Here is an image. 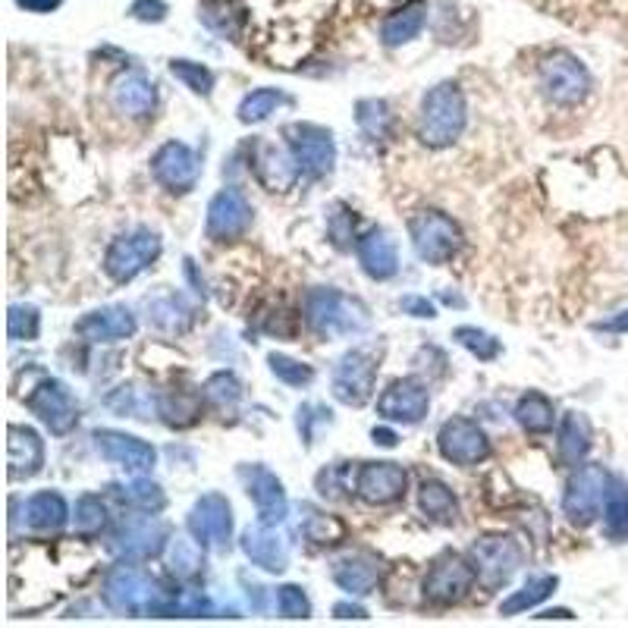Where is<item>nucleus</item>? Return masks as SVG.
I'll use <instances>...</instances> for the list:
<instances>
[{
    "label": "nucleus",
    "instance_id": "2f4dec72",
    "mask_svg": "<svg viewBox=\"0 0 628 628\" xmlns=\"http://www.w3.org/2000/svg\"><path fill=\"white\" fill-rule=\"evenodd\" d=\"M427 23V7L425 3H412L400 13H390L383 25H380V38L387 48H400V45H408L422 35V28Z\"/></svg>",
    "mask_w": 628,
    "mask_h": 628
},
{
    "label": "nucleus",
    "instance_id": "412c9836",
    "mask_svg": "<svg viewBox=\"0 0 628 628\" xmlns=\"http://www.w3.org/2000/svg\"><path fill=\"white\" fill-rule=\"evenodd\" d=\"M251 174L268 189V192H289L299 182L301 167L289 145H274V142H258L251 149Z\"/></svg>",
    "mask_w": 628,
    "mask_h": 628
},
{
    "label": "nucleus",
    "instance_id": "a878e982",
    "mask_svg": "<svg viewBox=\"0 0 628 628\" xmlns=\"http://www.w3.org/2000/svg\"><path fill=\"white\" fill-rule=\"evenodd\" d=\"M7 462H10V477L25 481L35 477L45 469V440L38 437V430L25 425H10L7 430Z\"/></svg>",
    "mask_w": 628,
    "mask_h": 628
},
{
    "label": "nucleus",
    "instance_id": "8fccbe9b",
    "mask_svg": "<svg viewBox=\"0 0 628 628\" xmlns=\"http://www.w3.org/2000/svg\"><path fill=\"white\" fill-rule=\"evenodd\" d=\"M268 365H271V375L280 380V383H286V387H308L311 380H315V368L308 365V362H299V358H289V355H283V352H271L268 355Z\"/></svg>",
    "mask_w": 628,
    "mask_h": 628
},
{
    "label": "nucleus",
    "instance_id": "4d7b16f0",
    "mask_svg": "<svg viewBox=\"0 0 628 628\" xmlns=\"http://www.w3.org/2000/svg\"><path fill=\"white\" fill-rule=\"evenodd\" d=\"M333 616H336V619H368V609L358 606V603H336V606H333Z\"/></svg>",
    "mask_w": 628,
    "mask_h": 628
},
{
    "label": "nucleus",
    "instance_id": "f8f14e48",
    "mask_svg": "<svg viewBox=\"0 0 628 628\" xmlns=\"http://www.w3.org/2000/svg\"><path fill=\"white\" fill-rule=\"evenodd\" d=\"M186 528L204 550H226L233 541V506L224 494H201L189 509Z\"/></svg>",
    "mask_w": 628,
    "mask_h": 628
},
{
    "label": "nucleus",
    "instance_id": "a18cd8bd",
    "mask_svg": "<svg viewBox=\"0 0 628 628\" xmlns=\"http://www.w3.org/2000/svg\"><path fill=\"white\" fill-rule=\"evenodd\" d=\"M73 525L82 537H98L104 528L110 525V516H107V506L95 494H85L75 500L73 509Z\"/></svg>",
    "mask_w": 628,
    "mask_h": 628
},
{
    "label": "nucleus",
    "instance_id": "864d4df0",
    "mask_svg": "<svg viewBox=\"0 0 628 628\" xmlns=\"http://www.w3.org/2000/svg\"><path fill=\"white\" fill-rule=\"evenodd\" d=\"M355 233V217H352L346 208H340V214H330V239L336 249H346Z\"/></svg>",
    "mask_w": 628,
    "mask_h": 628
},
{
    "label": "nucleus",
    "instance_id": "7c9ffc66",
    "mask_svg": "<svg viewBox=\"0 0 628 628\" xmlns=\"http://www.w3.org/2000/svg\"><path fill=\"white\" fill-rule=\"evenodd\" d=\"M591 440H594V430L584 412H569L562 415V425H559V440H556V452H559V462L578 469L588 452H591Z\"/></svg>",
    "mask_w": 628,
    "mask_h": 628
},
{
    "label": "nucleus",
    "instance_id": "f257e3e1",
    "mask_svg": "<svg viewBox=\"0 0 628 628\" xmlns=\"http://www.w3.org/2000/svg\"><path fill=\"white\" fill-rule=\"evenodd\" d=\"M100 597L123 616H174L176 606L174 591H167L151 572L132 562H120L107 572Z\"/></svg>",
    "mask_w": 628,
    "mask_h": 628
},
{
    "label": "nucleus",
    "instance_id": "a19ab883",
    "mask_svg": "<svg viewBox=\"0 0 628 628\" xmlns=\"http://www.w3.org/2000/svg\"><path fill=\"white\" fill-rule=\"evenodd\" d=\"M603 528L613 541L628 537V484L626 481H609V494L603 502Z\"/></svg>",
    "mask_w": 628,
    "mask_h": 628
},
{
    "label": "nucleus",
    "instance_id": "393cba45",
    "mask_svg": "<svg viewBox=\"0 0 628 628\" xmlns=\"http://www.w3.org/2000/svg\"><path fill=\"white\" fill-rule=\"evenodd\" d=\"M239 547L249 556L251 566H258L264 572H286V566H289V547L276 525L254 522L242 531Z\"/></svg>",
    "mask_w": 628,
    "mask_h": 628
},
{
    "label": "nucleus",
    "instance_id": "1a4fd4ad",
    "mask_svg": "<svg viewBox=\"0 0 628 628\" xmlns=\"http://www.w3.org/2000/svg\"><path fill=\"white\" fill-rule=\"evenodd\" d=\"M522 544L509 534H484L469 547V559L475 566L477 581L487 588H500L522 566Z\"/></svg>",
    "mask_w": 628,
    "mask_h": 628
},
{
    "label": "nucleus",
    "instance_id": "c85d7f7f",
    "mask_svg": "<svg viewBox=\"0 0 628 628\" xmlns=\"http://www.w3.org/2000/svg\"><path fill=\"white\" fill-rule=\"evenodd\" d=\"M145 311H149L151 324L167 330V333H186L195 324V308L170 289H157L154 296H149Z\"/></svg>",
    "mask_w": 628,
    "mask_h": 628
},
{
    "label": "nucleus",
    "instance_id": "13d9d810",
    "mask_svg": "<svg viewBox=\"0 0 628 628\" xmlns=\"http://www.w3.org/2000/svg\"><path fill=\"white\" fill-rule=\"evenodd\" d=\"M25 13H54L63 0H16Z\"/></svg>",
    "mask_w": 628,
    "mask_h": 628
},
{
    "label": "nucleus",
    "instance_id": "6e6552de",
    "mask_svg": "<svg viewBox=\"0 0 628 628\" xmlns=\"http://www.w3.org/2000/svg\"><path fill=\"white\" fill-rule=\"evenodd\" d=\"M609 481L613 477L606 475L603 465H578L572 472L566 494H562V512L572 525H591L601 516L606 494H609Z\"/></svg>",
    "mask_w": 628,
    "mask_h": 628
},
{
    "label": "nucleus",
    "instance_id": "f03ea898",
    "mask_svg": "<svg viewBox=\"0 0 628 628\" xmlns=\"http://www.w3.org/2000/svg\"><path fill=\"white\" fill-rule=\"evenodd\" d=\"M469 123V104L455 82H440L434 85L422 100L418 114V139L427 149L440 151L450 149L452 142L462 139Z\"/></svg>",
    "mask_w": 628,
    "mask_h": 628
},
{
    "label": "nucleus",
    "instance_id": "58836bf2",
    "mask_svg": "<svg viewBox=\"0 0 628 628\" xmlns=\"http://www.w3.org/2000/svg\"><path fill=\"white\" fill-rule=\"evenodd\" d=\"M516 422L528 434H547L556 422V408L544 393H525L516 402Z\"/></svg>",
    "mask_w": 628,
    "mask_h": 628
},
{
    "label": "nucleus",
    "instance_id": "de8ad7c7",
    "mask_svg": "<svg viewBox=\"0 0 628 628\" xmlns=\"http://www.w3.org/2000/svg\"><path fill=\"white\" fill-rule=\"evenodd\" d=\"M204 400L211 402L214 408H233L236 402L242 400V383L233 371H217L204 380Z\"/></svg>",
    "mask_w": 628,
    "mask_h": 628
},
{
    "label": "nucleus",
    "instance_id": "bf43d9fd",
    "mask_svg": "<svg viewBox=\"0 0 628 628\" xmlns=\"http://www.w3.org/2000/svg\"><path fill=\"white\" fill-rule=\"evenodd\" d=\"M597 330H609V333H628V308L626 311H619V315H613V318H606L597 324Z\"/></svg>",
    "mask_w": 628,
    "mask_h": 628
},
{
    "label": "nucleus",
    "instance_id": "39448f33",
    "mask_svg": "<svg viewBox=\"0 0 628 628\" xmlns=\"http://www.w3.org/2000/svg\"><path fill=\"white\" fill-rule=\"evenodd\" d=\"M161 236L154 229H132L117 236L104 251V274L114 283H132L161 258Z\"/></svg>",
    "mask_w": 628,
    "mask_h": 628
},
{
    "label": "nucleus",
    "instance_id": "a211bd4d",
    "mask_svg": "<svg viewBox=\"0 0 628 628\" xmlns=\"http://www.w3.org/2000/svg\"><path fill=\"white\" fill-rule=\"evenodd\" d=\"M239 477L246 484V494L258 509V522L264 525H283L289 516V500L283 481L268 469V465H246L239 469Z\"/></svg>",
    "mask_w": 628,
    "mask_h": 628
},
{
    "label": "nucleus",
    "instance_id": "e433bc0d",
    "mask_svg": "<svg viewBox=\"0 0 628 628\" xmlns=\"http://www.w3.org/2000/svg\"><path fill=\"white\" fill-rule=\"evenodd\" d=\"M107 405L120 412L123 418H139V422H151L154 415H161V396H151L149 390H139V387H120L117 393L107 396Z\"/></svg>",
    "mask_w": 628,
    "mask_h": 628
},
{
    "label": "nucleus",
    "instance_id": "6e6d98bb",
    "mask_svg": "<svg viewBox=\"0 0 628 628\" xmlns=\"http://www.w3.org/2000/svg\"><path fill=\"white\" fill-rule=\"evenodd\" d=\"M400 308L405 315H412V318H437V308H434V301H427L425 296H402Z\"/></svg>",
    "mask_w": 628,
    "mask_h": 628
},
{
    "label": "nucleus",
    "instance_id": "052dcab7",
    "mask_svg": "<svg viewBox=\"0 0 628 628\" xmlns=\"http://www.w3.org/2000/svg\"><path fill=\"white\" fill-rule=\"evenodd\" d=\"M371 437H375L377 447H387V450H393V447L400 443V437H396L390 427H375V430H371Z\"/></svg>",
    "mask_w": 628,
    "mask_h": 628
},
{
    "label": "nucleus",
    "instance_id": "c756f323",
    "mask_svg": "<svg viewBox=\"0 0 628 628\" xmlns=\"http://www.w3.org/2000/svg\"><path fill=\"white\" fill-rule=\"evenodd\" d=\"M70 522V506L57 490H38L25 500V525L38 534H57Z\"/></svg>",
    "mask_w": 628,
    "mask_h": 628
},
{
    "label": "nucleus",
    "instance_id": "09e8293b",
    "mask_svg": "<svg viewBox=\"0 0 628 628\" xmlns=\"http://www.w3.org/2000/svg\"><path fill=\"white\" fill-rule=\"evenodd\" d=\"M7 333L13 343H32L42 333V315L35 305H10L7 315Z\"/></svg>",
    "mask_w": 628,
    "mask_h": 628
},
{
    "label": "nucleus",
    "instance_id": "2eb2a0df",
    "mask_svg": "<svg viewBox=\"0 0 628 628\" xmlns=\"http://www.w3.org/2000/svg\"><path fill=\"white\" fill-rule=\"evenodd\" d=\"M151 174H154V179H157L167 192L186 195V192H192V189L199 186L201 157L189 149L186 142L170 139V142H164L161 149L154 151V157H151Z\"/></svg>",
    "mask_w": 628,
    "mask_h": 628
},
{
    "label": "nucleus",
    "instance_id": "c03bdc74",
    "mask_svg": "<svg viewBox=\"0 0 628 628\" xmlns=\"http://www.w3.org/2000/svg\"><path fill=\"white\" fill-rule=\"evenodd\" d=\"M201 547L195 537H174L170 541V572L182 581H192L201 576L204 559H201Z\"/></svg>",
    "mask_w": 628,
    "mask_h": 628
},
{
    "label": "nucleus",
    "instance_id": "37998d69",
    "mask_svg": "<svg viewBox=\"0 0 628 628\" xmlns=\"http://www.w3.org/2000/svg\"><path fill=\"white\" fill-rule=\"evenodd\" d=\"M289 104V98L280 88H254L246 98L239 100V120L246 126L264 123L271 114H276V107Z\"/></svg>",
    "mask_w": 628,
    "mask_h": 628
},
{
    "label": "nucleus",
    "instance_id": "423d86ee",
    "mask_svg": "<svg viewBox=\"0 0 628 628\" xmlns=\"http://www.w3.org/2000/svg\"><path fill=\"white\" fill-rule=\"evenodd\" d=\"M408 236L412 249L425 264H447L465 246L459 224L440 211H418L408 221Z\"/></svg>",
    "mask_w": 628,
    "mask_h": 628
},
{
    "label": "nucleus",
    "instance_id": "ea45409f",
    "mask_svg": "<svg viewBox=\"0 0 628 628\" xmlns=\"http://www.w3.org/2000/svg\"><path fill=\"white\" fill-rule=\"evenodd\" d=\"M301 525L299 531L311 541V544H321V547H330V544H340L346 541V525L336 519V516H327V512H318L311 506H301Z\"/></svg>",
    "mask_w": 628,
    "mask_h": 628
},
{
    "label": "nucleus",
    "instance_id": "4be33fe9",
    "mask_svg": "<svg viewBox=\"0 0 628 628\" xmlns=\"http://www.w3.org/2000/svg\"><path fill=\"white\" fill-rule=\"evenodd\" d=\"M408 475L400 462H365L355 475V494L368 506H390L405 497Z\"/></svg>",
    "mask_w": 628,
    "mask_h": 628
},
{
    "label": "nucleus",
    "instance_id": "cd10ccee",
    "mask_svg": "<svg viewBox=\"0 0 628 628\" xmlns=\"http://www.w3.org/2000/svg\"><path fill=\"white\" fill-rule=\"evenodd\" d=\"M333 581L346 591V594H355V597H365L371 594L380 581V566H377L375 556L368 553H346L333 562L330 569Z\"/></svg>",
    "mask_w": 628,
    "mask_h": 628
},
{
    "label": "nucleus",
    "instance_id": "49530a36",
    "mask_svg": "<svg viewBox=\"0 0 628 628\" xmlns=\"http://www.w3.org/2000/svg\"><path fill=\"white\" fill-rule=\"evenodd\" d=\"M170 75L179 79L192 95H201V98H208L211 92H214V73L204 67V63H195V60H170Z\"/></svg>",
    "mask_w": 628,
    "mask_h": 628
},
{
    "label": "nucleus",
    "instance_id": "4c0bfd02",
    "mask_svg": "<svg viewBox=\"0 0 628 628\" xmlns=\"http://www.w3.org/2000/svg\"><path fill=\"white\" fill-rule=\"evenodd\" d=\"M114 490H117L120 502H126V506L135 509V512H161V509L167 506V497H164L161 484L145 475H135L129 484L114 487Z\"/></svg>",
    "mask_w": 628,
    "mask_h": 628
},
{
    "label": "nucleus",
    "instance_id": "7ed1b4c3",
    "mask_svg": "<svg viewBox=\"0 0 628 628\" xmlns=\"http://www.w3.org/2000/svg\"><path fill=\"white\" fill-rule=\"evenodd\" d=\"M305 321L321 336H352L371 324L368 308L340 289H311L305 299Z\"/></svg>",
    "mask_w": 628,
    "mask_h": 628
},
{
    "label": "nucleus",
    "instance_id": "bb28decb",
    "mask_svg": "<svg viewBox=\"0 0 628 628\" xmlns=\"http://www.w3.org/2000/svg\"><path fill=\"white\" fill-rule=\"evenodd\" d=\"M358 264L371 280H390L400 274V251L387 229H371L358 239Z\"/></svg>",
    "mask_w": 628,
    "mask_h": 628
},
{
    "label": "nucleus",
    "instance_id": "72a5a7b5",
    "mask_svg": "<svg viewBox=\"0 0 628 628\" xmlns=\"http://www.w3.org/2000/svg\"><path fill=\"white\" fill-rule=\"evenodd\" d=\"M418 506H422V512H425L427 519H434V522H455V516H459L455 494H452L443 481H437V477L422 481V487H418Z\"/></svg>",
    "mask_w": 628,
    "mask_h": 628
},
{
    "label": "nucleus",
    "instance_id": "603ef678",
    "mask_svg": "<svg viewBox=\"0 0 628 628\" xmlns=\"http://www.w3.org/2000/svg\"><path fill=\"white\" fill-rule=\"evenodd\" d=\"M276 613L283 619H308L311 616V601L299 584H280L276 588Z\"/></svg>",
    "mask_w": 628,
    "mask_h": 628
},
{
    "label": "nucleus",
    "instance_id": "9d476101",
    "mask_svg": "<svg viewBox=\"0 0 628 628\" xmlns=\"http://www.w3.org/2000/svg\"><path fill=\"white\" fill-rule=\"evenodd\" d=\"M283 139L289 151L296 154L301 174L311 179H321L333 170L336 164V142L333 132L318 123H289L283 129Z\"/></svg>",
    "mask_w": 628,
    "mask_h": 628
},
{
    "label": "nucleus",
    "instance_id": "0eeeda50",
    "mask_svg": "<svg viewBox=\"0 0 628 628\" xmlns=\"http://www.w3.org/2000/svg\"><path fill=\"white\" fill-rule=\"evenodd\" d=\"M537 79H541V88L544 95L559 104V107H576L581 100L588 98L591 92V73L588 67L578 60L576 54L569 50H553L541 60L537 67Z\"/></svg>",
    "mask_w": 628,
    "mask_h": 628
},
{
    "label": "nucleus",
    "instance_id": "c9c22d12",
    "mask_svg": "<svg viewBox=\"0 0 628 628\" xmlns=\"http://www.w3.org/2000/svg\"><path fill=\"white\" fill-rule=\"evenodd\" d=\"M161 418L170 427H192L201 418V396L192 390H170L161 393Z\"/></svg>",
    "mask_w": 628,
    "mask_h": 628
},
{
    "label": "nucleus",
    "instance_id": "aec40b11",
    "mask_svg": "<svg viewBox=\"0 0 628 628\" xmlns=\"http://www.w3.org/2000/svg\"><path fill=\"white\" fill-rule=\"evenodd\" d=\"M95 450L100 459H107L110 465H120L129 475H149L157 462V450L145 443L142 437H132L123 430H95Z\"/></svg>",
    "mask_w": 628,
    "mask_h": 628
},
{
    "label": "nucleus",
    "instance_id": "473e14b6",
    "mask_svg": "<svg viewBox=\"0 0 628 628\" xmlns=\"http://www.w3.org/2000/svg\"><path fill=\"white\" fill-rule=\"evenodd\" d=\"M199 20L208 25L214 35L229 38V42H236V38H239L242 23H246L242 7H236L233 0H204V3L199 7Z\"/></svg>",
    "mask_w": 628,
    "mask_h": 628
},
{
    "label": "nucleus",
    "instance_id": "79ce46f5",
    "mask_svg": "<svg viewBox=\"0 0 628 628\" xmlns=\"http://www.w3.org/2000/svg\"><path fill=\"white\" fill-rule=\"evenodd\" d=\"M355 123L362 126V132L368 139H387L390 129H393V114H390V104L380 98H362L355 104Z\"/></svg>",
    "mask_w": 628,
    "mask_h": 628
},
{
    "label": "nucleus",
    "instance_id": "3c124183",
    "mask_svg": "<svg viewBox=\"0 0 628 628\" xmlns=\"http://www.w3.org/2000/svg\"><path fill=\"white\" fill-rule=\"evenodd\" d=\"M452 340L475 355L477 362H494L500 355V340H494L490 333L477 330V327H455L452 330Z\"/></svg>",
    "mask_w": 628,
    "mask_h": 628
},
{
    "label": "nucleus",
    "instance_id": "6ab92c4d",
    "mask_svg": "<svg viewBox=\"0 0 628 628\" xmlns=\"http://www.w3.org/2000/svg\"><path fill=\"white\" fill-rule=\"evenodd\" d=\"M427 408H430V393L415 377L393 380L377 400V415L383 422H396V425H418L427 415Z\"/></svg>",
    "mask_w": 628,
    "mask_h": 628
},
{
    "label": "nucleus",
    "instance_id": "f704fd0d",
    "mask_svg": "<svg viewBox=\"0 0 628 628\" xmlns=\"http://www.w3.org/2000/svg\"><path fill=\"white\" fill-rule=\"evenodd\" d=\"M556 584H559V578L556 576H531L519 591H512V594L500 603V616H519V613H525V609H534L537 603H544L550 597L553 591H556Z\"/></svg>",
    "mask_w": 628,
    "mask_h": 628
},
{
    "label": "nucleus",
    "instance_id": "5701e85b",
    "mask_svg": "<svg viewBox=\"0 0 628 628\" xmlns=\"http://www.w3.org/2000/svg\"><path fill=\"white\" fill-rule=\"evenodd\" d=\"M73 330L79 340L104 346V343L132 340L135 330H139V321H135V315L126 305H104V308H95V311L82 315Z\"/></svg>",
    "mask_w": 628,
    "mask_h": 628
},
{
    "label": "nucleus",
    "instance_id": "b1692460",
    "mask_svg": "<svg viewBox=\"0 0 628 628\" xmlns=\"http://www.w3.org/2000/svg\"><path fill=\"white\" fill-rule=\"evenodd\" d=\"M110 104L117 114H123L129 120H145L157 107V85L142 70H129V73L114 79Z\"/></svg>",
    "mask_w": 628,
    "mask_h": 628
},
{
    "label": "nucleus",
    "instance_id": "f3484780",
    "mask_svg": "<svg viewBox=\"0 0 628 628\" xmlns=\"http://www.w3.org/2000/svg\"><path fill=\"white\" fill-rule=\"evenodd\" d=\"M251 226V204L239 189H221L211 204H208V217H204V233L214 242H233L239 236H246Z\"/></svg>",
    "mask_w": 628,
    "mask_h": 628
},
{
    "label": "nucleus",
    "instance_id": "5fc2aeb1",
    "mask_svg": "<svg viewBox=\"0 0 628 628\" xmlns=\"http://www.w3.org/2000/svg\"><path fill=\"white\" fill-rule=\"evenodd\" d=\"M129 16L139 23H164L167 20V3L164 0H135L129 7Z\"/></svg>",
    "mask_w": 628,
    "mask_h": 628
},
{
    "label": "nucleus",
    "instance_id": "4468645a",
    "mask_svg": "<svg viewBox=\"0 0 628 628\" xmlns=\"http://www.w3.org/2000/svg\"><path fill=\"white\" fill-rule=\"evenodd\" d=\"M375 377H377V358L368 349H352L346 352L336 368H333V400L343 405H365L375 393Z\"/></svg>",
    "mask_w": 628,
    "mask_h": 628
},
{
    "label": "nucleus",
    "instance_id": "9b49d317",
    "mask_svg": "<svg viewBox=\"0 0 628 628\" xmlns=\"http://www.w3.org/2000/svg\"><path fill=\"white\" fill-rule=\"evenodd\" d=\"M477 581L475 566L472 559L459 556V553H443L430 562L425 576V601L434 603V606H450V603H459L472 584Z\"/></svg>",
    "mask_w": 628,
    "mask_h": 628
},
{
    "label": "nucleus",
    "instance_id": "ddd939ff",
    "mask_svg": "<svg viewBox=\"0 0 628 628\" xmlns=\"http://www.w3.org/2000/svg\"><path fill=\"white\" fill-rule=\"evenodd\" d=\"M28 412L48 427L54 437H67L79 425V405L73 393L67 390V383H60L57 377H45L32 393H28Z\"/></svg>",
    "mask_w": 628,
    "mask_h": 628
},
{
    "label": "nucleus",
    "instance_id": "dca6fc26",
    "mask_svg": "<svg viewBox=\"0 0 628 628\" xmlns=\"http://www.w3.org/2000/svg\"><path fill=\"white\" fill-rule=\"evenodd\" d=\"M437 447L440 455L452 462V465H462V469H472L490 459V440L484 434V427L472 422V418H450L443 422L440 434H437Z\"/></svg>",
    "mask_w": 628,
    "mask_h": 628
},
{
    "label": "nucleus",
    "instance_id": "20e7f679",
    "mask_svg": "<svg viewBox=\"0 0 628 628\" xmlns=\"http://www.w3.org/2000/svg\"><path fill=\"white\" fill-rule=\"evenodd\" d=\"M167 544H170L167 522L157 519V512H135V516H126L123 522L114 528L107 550L120 562H145V559L161 556Z\"/></svg>",
    "mask_w": 628,
    "mask_h": 628
}]
</instances>
